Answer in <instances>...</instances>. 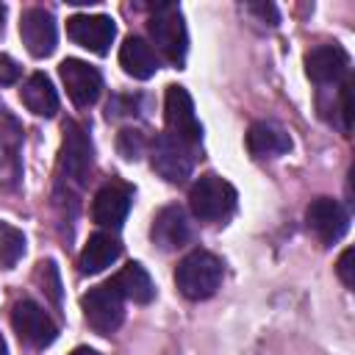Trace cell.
Returning a JSON list of instances; mask_svg holds the SVG:
<instances>
[{
  "label": "cell",
  "instance_id": "cell-17",
  "mask_svg": "<svg viewBox=\"0 0 355 355\" xmlns=\"http://www.w3.org/2000/svg\"><path fill=\"white\" fill-rule=\"evenodd\" d=\"M119 252H122L119 239H116L114 233L100 230V233H92L89 241L83 244L80 258H78V266H80L83 275H97V272H103L105 266H111V263L119 258Z\"/></svg>",
  "mask_w": 355,
  "mask_h": 355
},
{
  "label": "cell",
  "instance_id": "cell-11",
  "mask_svg": "<svg viewBox=\"0 0 355 355\" xmlns=\"http://www.w3.org/2000/svg\"><path fill=\"white\" fill-rule=\"evenodd\" d=\"M58 75H61V80L67 86V94L72 97L75 105L86 108L100 97L103 78L92 64H86L80 58H64L58 64Z\"/></svg>",
  "mask_w": 355,
  "mask_h": 355
},
{
  "label": "cell",
  "instance_id": "cell-19",
  "mask_svg": "<svg viewBox=\"0 0 355 355\" xmlns=\"http://www.w3.org/2000/svg\"><path fill=\"white\" fill-rule=\"evenodd\" d=\"M22 103L31 114L36 116H53L58 111V94L50 83V78L44 72H33L25 83H22Z\"/></svg>",
  "mask_w": 355,
  "mask_h": 355
},
{
  "label": "cell",
  "instance_id": "cell-6",
  "mask_svg": "<svg viewBox=\"0 0 355 355\" xmlns=\"http://www.w3.org/2000/svg\"><path fill=\"white\" fill-rule=\"evenodd\" d=\"M80 308H83L86 324H89L94 333H100V336L114 333V330L122 324V319H125L122 294H119L111 283H103V286L89 288V291L80 297Z\"/></svg>",
  "mask_w": 355,
  "mask_h": 355
},
{
  "label": "cell",
  "instance_id": "cell-29",
  "mask_svg": "<svg viewBox=\"0 0 355 355\" xmlns=\"http://www.w3.org/2000/svg\"><path fill=\"white\" fill-rule=\"evenodd\" d=\"M3 25H6V6L0 3V33H3Z\"/></svg>",
  "mask_w": 355,
  "mask_h": 355
},
{
  "label": "cell",
  "instance_id": "cell-2",
  "mask_svg": "<svg viewBox=\"0 0 355 355\" xmlns=\"http://www.w3.org/2000/svg\"><path fill=\"white\" fill-rule=\"evenodd\" d=\"M222 277H225V266L208 250L189 252L175 269V283L180 294L189 300H208L222 286Z\"/></svg>",
  "mask_w": 355,
  "mask_h": 355
},
{
  "label": "cell",
  "instance_id": "cell-27",
  "mask_svg": "<svg viewBox=\"0 0 355 355\" xmlns=\"http://www.w3.org/2000/svg\"><path fill=\"white\" fill-rule=\"evenodd\" d=\"M247 11H252V14H258L263 22H269V25H277V8L272 6V3H247Z\"/></svg>",
  "mask_w": 355,
  "mask_h": 355
},
{
  "label": "cell",
  "instance_id": "cell-3",
  "mask_svg": "<svg viewBox=\"0 0 355 355\" xmlns=\"http://www.w3.org/2000/svg\"><path fill=\"white\" fill-rule=\"evenodd\" d=\"M147 31H150V39L158 47V53L169 64L180 67L186 58V50H189V36H186V22H183L180 8L175 3L155 6L147 19Z\"/></svg>",
  "mask_w": 355,
  "mask_h": 355
},
{
  "label": "cell",
  "instance_id": "cell-16",
  "mask_svg": "<svg viewBox=\"0 0 355 355\" xmlns=\"http://www.w3.org/2000/svg\"><path fill=\"white\" fill-rule=\"evenodd\" d=\"M247 150L255 158H275L291 150V136L283 125L261 119V122H252L247 130Z\"/></svg>",
  "mask_w": 355,
  "mask_h": 355
},
{
  "label": "cell",
  "instance_id": "cell-22",
  "mask_svg": "<svg viewBox=\"0 0 355 355\" xmlns=\"http://www.w3.org/2000/svg\"><path fill=\"white\" fill-rule=\"evenodd\" d=\"M0 141L8 147V158L17 161V147L22 141V125L8 114V108L0 105Z\"/></svg>",
  "mask_w": 355,
  "mask_h": 355
},
{
  "label": "cell",
  "instance_id": "cell-26",
  "mask_svg": "<svg viewBox=\"0 0 355 355\" xmlns=\"http://www.w3.org/2000/svg\"><path fill=\"white\" fill-rule=\"evenodd\" d=\"M17 80H19V64L11 55H3L0 53V86L17 83Z\"/></svg>",
  "mask_w": 355,
  "mask_h": 355
},
{
  "label": "cell",
  "instance_id": "cell-4",
  "mask_svg": "<svg viewBox=\"0 0 355 355\" xmlns=\"http://www.w3.org/2000/svg\"><path fill=\"white\" fill-rule=\"evenodd\" d=\"M189 208L202 222H222L236 208V189L219 175H202L189 189Z\"/></svg>",
  "mask_w": 355,
  "mask_h": 355
},
{
  "label": "cell",
  "instance_id": "cell-20",
  "mask_svg": "<svg viewBox=\"0 0 355 355\" xmlns=\"http://www.w3.org/2000/svg\"><path fill=\"white\" fill-rule=\"evenodd\" d=\"M108 283L122 294V300H133V302L144 305V302H150L155 297V286H153V280H150V275H147V269L141 263L122 266L114 275V280H108Z\"/></svg>",
  "mask_w": 355,
  "mask_h": 355
},
{
  "label": "cell",
  "instance_id": "cell-1",
  "mask_svg": "<svg viewBox=\"0 0 355 355\" xmlns=\"http://www.w3.org/2000/svg\"><path fill=\"white\" fill-rule=\"evenodd\" d=\"M92 175V141L89 133L78 122L64 125L61 153H58V172H55V197L61 202H78L83 186Z\"/></svg>",
  "mask_w": 355,
  "mask_h": 355
},
{
  "label": "cell",
  "instance_id": "cell-24",
  "mask_svg": "<svg viewBox=\"0 0 355 355\" xmlns=\"http://www.w3.org/2000/svg\"><path fill=\"white\" fill-rule=\"evenodd\" d=\"M116 147H119V153H122L128 161H136V158L144 153V136H141V130H122Z\"/></svg>",
  "mask_w": 355,
  "mask_h": 355
},
{
  "label": "cell",
  "instance_id": "cell-5",
  "mask_svg": "<svg viewBox=\"0 0 355 355\" xmlns=\"http://www.w3.org/2000/svg\"><path fill=\"white\" fill-rule=\"evenodd\" d=\"M164 122L166 136L186 147H197L202 141V128L194 114V100L183 86H169L164 94Z\"/></svg>",
  "mask_w": 355,
  "mask_h": 355
},
{
  "label": "cell",
  "instance_id": "cell-12",
  "mask_svg": "<svg viewBox=\"0 0 355 355\" xmlns=\"http://www.w3.org/2000/svg\"><path fill=\"white\" fill-rule=\"evenodd\" d=\"M19 36H22V44L28 47V53L33 58L50 55L55 50V39H58L53 14L47 8H28V11H22Z\"/></svg>",
  "mask_w": 355,
  "mask_h": 355
},
{
  "label": "cell",
  "instance_id": "cell-13",
  "mask_svg": "<svg viewBox=\"0 0 355 355\" xmlns=\"http://www.w3.org/2000/svg\"><path fill=\"white\" fill-rule=\"evenodd\" d=\"M130 202H133V189L128 183H119V180H111L105 183L94 200H92V219L100 225V227H119L130 211Z\"/></svg>",
  "mask_w": 355,
  "mask_h": 355
},
{
  "label": "cell",
  "instance_id": "cell-28",
  "mask_svg": "<svg viewBox=\"0 0 355 355\" xmlns=\"http://www.w3.org/2000/svg\"><path fill=\"white\" fill-rule=\"evenodd\" d=\"M69 355H97L94 349H89V347H78V349H72Z\"/></svg>",
  "mask_w": 355,
  "mask_h": 355
},
{
  "label": "cell",
  "instance_id": "cell-25",
  "mask_svg": "<svg viewBox=\"0 0 355 355\" xmlns=\"http://www.w3.org/2000/svg\"><path fill=\"white\" fill-rule=\"evenodd\" d=\"M352 258H355V252H352V247H347V250L341 252L338 263H336V272H338V277H341V283H344L347 288L355 286V266H352Z\"/></svg>",
  "mask_w": 355,
  "mask_h": 355
},
{
  "label": "cell",
  "instance_id": "cell-14",
  "mask_svg": "<svg viewBox=\"0 0 355 355\" xmlns=\"http://www.w3.org/2000/svg\"><path fill=\"white\" fill-rule=\"evenodd\" d=\"M305 72L313 83H341L349 75V55L341 44H319L305 55Z\"/></svg>",
  "mask_w": 355,
  "mask_h": 355
},
{
  "label": "cell",
  "instance_id": "cell-8",
  "mask_svg": "<svg viewBox=\"0 0 355 355\" xmlns=\"http://www.w3.org/2000/svg\"><path fill=\"white\" fill-rule=\"evenodd\" d=\"M67 33L75 44L86 47L89 53L105 55L116 36V25L105 14H75L67 19Z\"/></svg>",
  "mask_w": 355,
  "mask_h": 355
},
{
  "label": "cell",
  "instance_id": "cell-9",
  "mask_svg": "<svg viewBox=\"0 0 355 355\" xmlns=\"http://www.w3.org/2000/svg\"><path fill=\"white\" fill-rule=\"evenodd\" d=\"M150 155H153V169H155L161 178H166L169 183H183V180L191 175V169H194L191 147L175 141V139L166 136V133L155 136Z\"/></svg>",
  "mask_w": 355,
  "mask_h": 355
},
{
  "label": "cell",
  "instance_id": "cell-30",
  "mask_svg": "<svg viewBox=\"0 0 355 355\" xmlns=\"http://www.w3.org/2000/svg\"><path fill=\"white\" fill-rule=\"evenodd\" d=\"M0 355H8V347H6V338L0 336Z\"/></svg>",
  "mask_w": 355,
  "mask_h": 355
},
{
  "label": "cell",
  "instance_id": "cell-15",
  "mask_svg": "<svg viewBox=\"0 0 355 355\" xmlns=\"http://www.w3.org/2000/svg\"><path fill=\"white\" fill-rule=\"evenodd\" d=\"M150 236L153 241L161 247V250H178L189 241L191 236V227H189V219H186V211L180 205H166L155 214L153 219V227H150Z\"/></svg>",
  "mask_w": 355,
  "mask_h": 355
},
{
  "label": "cell",
  "instance_id": "cell-23",
  "mask_svg": "<svg viewBox=\"0 0 355 355\" xmlns=\"http://www.w3.org/2000/svg\"><path fill=\"white\" fill-rule=\"evenodd\" d=\"M36 280L42 283V291L58 305L61 302V280H58V269L53 261H42L36 266Z\"/></svg>",
  "mask_w": 355,
  "mask_h": 355
},
{
  "label": "cell",
  "instance_id": "cell-18",
  "mask_svg": "<svg viewBox=\"0 0 355 355\" xmlns=\"http://www.w3.org/2000/svg\"><path fill=\"white\" fill-rule=\"evenodd\" d=\"M119 67H122L130 78H136V80H147V78L155 75V69H158V58H155L153 47H150L144 39H139V36H128V39L122 42V47H119Z\"/></svg>",
  "mask_w": 355,
  "mask_h": 355
},
{
  "label": "cell",
  "instance_id": "cell-7",
  "mask_svg": "<svg viewBox=\"0 0 355 355\" xmlns=\"http://www.w3.org/2000/svg\"><path fill=\"white\" fill-rule=\"evenodd\" d=\"M11 324L17 330V336L22 341H28L31 347H50L58 336L55 322L50 319V313L33 302V300H19L11 308Z\"/></svg>",
  "mask_w": 355,
  "mask_h": 355
},
{
  "label": "cell",
  "instance_id": "cell-21",
  "mask_svg": "<svg viewBox=\"0 0 355 355\" xmlns=\"http://www.w3.org/2000/svg\"><path fill=\"white\" fill-rule=\"evenodd\" d=\"M25 252V236L19 227L8 225V222H0V266L3 269H11Z\"/></svg>",
  "mask_w": 355,
  "mask_h": 355
},
{
  "label": "cell",
  "instance_id": "cell-10",
  "mask_svg": "<svg viewBox=\"0 0 355 355\" xmlns=\"http://www.w3.org/2000/svg\"><path fill=\"white\" fill-rule=\"evenodd\" d=\"M305 219H308V227L313 230V236L322 241V244H333L338 241L347 227H349V214L347 208L333 200V197H316L308 211H305Z\"/></svg>",
  "mask_w": 355,
  "mask_h": 355
}]
</instances>
